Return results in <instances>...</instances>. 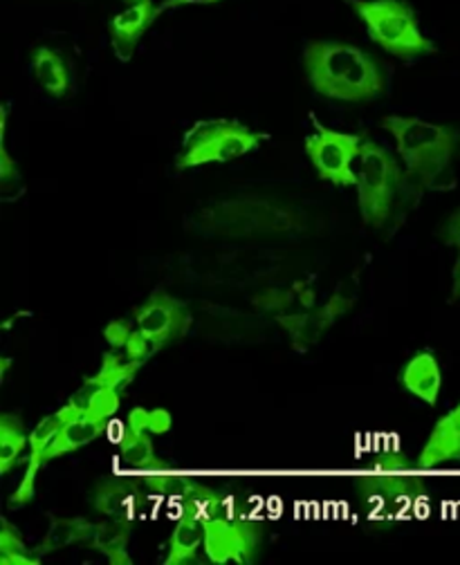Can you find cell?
I'll list each match as a JSON object with an SVG mask.
<instances>
[{
	"mask_svg": "<svg viewBox=\"0 0 460 565\" xmlns=\"http://www.w3.org/2000/svg\"><path fill=\"white\" fill-rule=\"evenodd\" d=\"M308 84L338 102H371L386 90L382 65L366 50L342 41H308L303 47Z\"/></svg>",
	"mask_w": 460,
	"mask_h": 565,
	"instance_id": "6da1fadb",
	"label": "cell"
},
{
	"mask_svg": "<svg viewBox=\"0 0 460 565\" xmlns=\"http://www.w3.org/2000/svg\"><path fill=\"white\" fill-rule=\"evenodd\" d=\"M382 128L396 141V151L411 178L427 189H453L449 164L456 151V132L420 117L388 115Z\"/></svg>",
	"mask_w": 460,
	"mask_h": 565,
	"instance_id": "7a4b0ae2",
	"label": "cell"
},
{
	"mask_svg": "<svg viewBox=\"0 0 460 565\" xmlns=\"http://www.w3.org/2000/svg\"><path fill=\"white\" fill-rule=\"evenodd\" d=\"M364 21L371 39L398 58H418L436 52L431 39L420 30V21L405 0H346Z\"/></svg>",
	"mask_w": 460,
	"mask_h": 565,
	"instance_id": "3957f363",
	"label": "cell"
},
{
	"mask_svg": "<svg viewBox=\"0 0 460 565\" xmlns=\"http://www.w3.org/2000/svg\"><path fill=\"white\" fill-rule=\"evenodd\" d=\"M268 135L256 132L236 119H205L193 124L175 160L178 169H195L238 160L260 149Z\"/></svg>",
	"mask_w": 460,
	"mask_h": 565,
	"instance_id": "277c9868",
	"label": "cell"
},
{
	"mask_svg": "<svg viewBox=\"0 0 460 565\" xmlns=\"http://www.w3.org/2000/svg\"><path fill=\"white\" fill-rule=\"evenodd\" d=\"M355 175L357 202L364 223L371 227H382L391 216L393 200H396L403 180L400 164L377 141L364 139Z\"/></svg>",
	"mask_w": 460,
	"mask_h": 565,
	"instance_id": "5b68a950",
	"label": "cell"
},
{
	"mask_svg": "<svg viewBox=\"0 0 460 565\" xmlns=\"http://www.w3.org/2000/svg\"><path fill=\"white\" fill-rule=\"evenodd\" d=\"M314 132L306 137V153L317 175L335 186H355L357 175L353 162L360 158L364 137L357 132H342L319 124L310 117Z\"/></svg>",
	"mask_w": 460,
	"mask_h": 565,
	"instance_id": "8992f818",
	"label": "cell"
},
{
	"mask_svg": "<svg viewBox=\"0 0 460 565\" xmlns=\"http://www.w3.org/2000/svg\"><path fill=\"white\" fill-rule=\"evenodd\" d=\"M205 552L214 563H247L256 550V530L236 514L218 510L203 521Z\"/></svg>",
	"mask_w": 460,
	"mask_h": 565,
	"instance_id": "52a82bcc",
	"label": "cell"
},
{
	"mask_svg": "<svg viewBox=\"0 0 460 565\" xmlns=\"http://www.w3.org/2000/svg\"><path fill=\"white\" fill-rule=\"evenodd\" d=\"M84 415V404L77 399H71V404H65L63 408H58L56 413L43 417L36 427L30 434V460H28V469L19 482V489L14 491L12 503L17 505H25L32 501L34 491H36V476L41 471V467L45 465V451L52 445V440L58 436V431L75 417Z\"/></svg>",
	"mask_w": 460,
	"mask_h": 565,
	"instance_id": "ba28073f",
	"label": "cell"
},
{
	"mask_svg": "<svg viewBox=\"0 0 460 565\" xmlns=\"http://www.w3.org/2000/svg\"><path fill=\"white\" fill-rule=\"evenodd\" d=\"M138 330L153 343L156 352L171 341L173 337H182L191 326V315L186 308L167 292H153L147 303L136 312Z\"/></svg>",
	"mask_w": 460,
	"mask_h": 565,
	"instance_id": "9c48e42d",
	"label": "cell"
},
{
	"mask_svg": "<svg viewBox=\"0 0 460 565\" xmlns=\"http://www.w3.org/2000/svg\"><path fill=\"white\" fill-rule=\"evenodd\" d=\"M158 19V8L153 0H142L138 6H128L124 12L113 17L108 25V36L113 52L119 61L128 63L136 54L140 39L149 32L151 23Z\"/></svg>",
	"mask_w": 460,
	"mask_h": 565,
	"instance_id": "30bf717a",
	"label": "cell"
},
{
	"mask_svg": "<svg viewBox=\"0 0 460 565\" xmlns=\"http://www.w3.org/2000/svg\"><path fill=\"white\" fill-rule=\"evenodd\" d=\"M460 458V402L434 427L427 445L420 451L418 467L436 469Z\"/></svg>",
	"mask_w": 460,
	"mask_h": 565,
	"instance_id": "8fae6325",
	"label": "cell"
},
{
	"mask_svg": "<svg viewBox=\"0 0 460 565\" xmlns=\"http://www.w3.org/2000/svg\"><path fill=\"white\" fill-rule=\"evenodd\" d=\"M403 384L411 395H416L425 404L434 406L438 402L442 388V373L434 352H418L403 371Z\"/></svg>",
	"mask_w": 460,
	"mask_h": 565,
	"instance_id": "7c38bea8",
	"label": "cell"
},
{
	"mask_svg": "<svg viewBox=\"0 0 460 565\" xmlns=\"http://www.w3.org/2000/svg\"><path fill=\"white\" fill-rule=\"evenodd\" d=\"M32 77L34 82L52 97H63L71 93V73L63 56L47 47L39 45L32 50Z\"/></svg>",
	"mask_w": 460,
	"mask_h": 565,
	"instance_id": "4fadbf2b",
	"label": "cell"
},
{
	"mask_svg": "<svg viewBox=\"0 0 460 565\" xmlns=\"http://www.w3.org/2000/svg\"><path fill=\"white\" fill-rule=\"evenodd\" d=\"M201 547H205V525L191 512H184L171 532L169 547L164 554V565H178V563L193 561Z\"/></svg>",
	"mask_w": 460,
	"mask_h": 565,
	"instance_id": "5bb4252c",
	"label": "cell"
},
{
	"mask_svg": "<svg viewBox=\"0 0 460 565\" xmlns=\"http://www.w3.org/2000/svg\"><path fill=\"white\" fill-rule=\"evenodd\" d=\"M104 431H106V419H95V417H88V415L71 419L58 431V436L52 440V445L47 447L45 462H50L52 458H58L63 454H71V451H77V449L90 445Z\"/></svg>",
	"mask_w": 460,
	"mask_h": 565,
	"instance_id": "9a60e30c",
	"label": "cell"
},
{
	"mask_svg": "<svg viewBox=\"0 0 460 565\" xmlns=\"http://www.w3.org/2000/svg\"><path fill=\"white\" fill-rule=\"evenodd\" d=\"M128 539H130V521L126 516H108L101 525L95 527L93 534V547L106 554V558L113 565H128L130 554H128Z\"/></svg>",
	"mask_w": 460,
	"mask_h": 565,
	"instance_id": "2e32d148",
	"label": "cell"
},
{
	"mask_svg": "<svg viewBox=\"0 0 460 565\" xmlns=\"http://www.w3.org/2000/svg\"><path fill=\"white\" fill-rule=\"evenodd\" d=\"M95 527L97 525L88 523L86 519H54L45 539H43V543H41V547H39V556H45V554H52V552L68 547L73 543L93 539Z\"/></svg>",
	"mask_w": 460,
	"mask_h": 565,
	"instance_id": "e0dca14e",
	"label": "cell"
},
{
	"mask_svg": "<svg viewBox=\"0 0 460 565\" xmlns=\"http://www.w3.org/2000/svg\"><path fill=\"white\" fill-rule=\"evenodd\" d=\"M30 436L23 429V422L17 415L6 413L0 417V473H10L12 467L21 460Z\"/></svg>",
	"mask_w": 460,
	"mask_h": 565,
	"instance_id": "ac0fdd59",
	"label": "cell"
},
{
	"mask_svg": "<svg viewBox=\"0 0 460 565\" xmlns=\"http://www.w3.org/2000/svg\"><path fill=\"white\" fill-rule=\"evenodd\" d=\"M145 366V362L140 360H121L117 358L115 352H106L104 355V362H101V369L95 377L86 380V386L90 388H119L124 384H128L130 380H133L138 375V371Z\"/></svg>",
	"mask_w": 460,
	"mask_h": 565,
	"instance_id": "d6986e66",
	"label": "cell"
},
{
	"mask_svg": "<svg viewBox=\"0 0 460 565\" xmlns=\"http://www.w3.org/2000/svg\"><path fill=\"white\" fill-rule=\"evenodd\" d=\"M95 508L106 516H126L133 510H138V493L130 484L121 480H113L97 491Z\"/></svg>",
	"mask_w": 460,
	"mask_h": 565,
	"instance_id": "ffe728a7",
	"label": "cell"
},
{
	"mask_svg": "<svg viewBox=\"0 0 460 565\" xmlns=\"http://www.w3.org/2000/svg\"><path fill=\"white\" fill-rule=\"evenodd\" d=\"M117 469H151L158 465L153 443L147 436L126 431L119 451L115 454Z\"/></svg>",
	"mask_w": 460,
	"mask_h": 565,
	"instance_id": "44dd1931",
	"label": "cell"
},
{
	"mask_svg": "<svg viewBox=\"0 0 460 565\" xmlns=\"http://www.w3.org/2000/svg\"><path fill=\"white\" fill-rule=\"evenodd\" d=\"M3 128H0V198L6 202H14L25 193L23 180H21V171L19 164L12 160L10 151H8V141H6V128H8V113L3 108Z\"/></svg>",
	"mask_w": 460,
	"mask_h": 565,
	"instance_id": "7402d4cb",
	"label": "cell"
},
{
	"mask_svg": "<svg viewBox=\"0 0 460 565\" xmlns=\"http://www.w3.org/2000/svg\"><path fill=\"white\" fill-rule=\"evenodd\" d=\"M279 323L288 330L292 345L303 352L308 350L319 334L325 330V326L321 323L319 315H288V317H279Z\"/></svg>",
	"mask_w": 460,
	"mask_h": 565,
	"instance_id": "603a6c76",
	"label": "cell"
},
{
	"mask_svg": "<svg viewBox=\"0 0 460 565\" xmlns=\"http://www.w3.org/2000/svg\"><path fill=\"white\" fill-rule=\"evenodd\" d=\"M41 556L32 554L19 532L3 519V530H0V565H39Z\"/></svg>",
	"mask_w": 460,
	"mask_h": 565,
	"instance_id": "cb8c5ba5",
	"label": "cell"
},
{
	"mask_svg": "<svg viewBox=\"0 0 460 565\" xmlns=\"http://www.w3.org/2000/svg\"><path fill=\"white\" fill-rule=\"evenodd\" d=\"M173 424V417L164 408H133L128 415V431L140 436H164Z\"/></svg>",
	"mask_w": 460,
	"mask_h": 565,
	"instance_id": "d4e9b609",
	"label": "cell"
},
{
	"mask_svg": "<svg viewBox=\"0 0 460 565\" xmlns=\"http://www.w3.org/2000/svg\"><path fill=\"white\" fill-rule=\"evenodd\" d=\"M355 297H357V282H355V278H349L335 290V295L325 301V306L317 312L321 323L325 328H331L340 317H344L351 310V306L355 303Z\"/></svg>",
	"mask_w": 460,
	"mask_h": 565,
	"instance_id": "484cf974",
	"label": "cell"
},
{
	"mask_svg": "<svg viewBox=\"0 0 460 565\" xmlns=\"http://www.w3.org/2000/svg\"><path fill=\"white\" fill-rule=\"evenodd\" d=\"M77 402H82V399H77ZM82 404H84V415L108 422V417H113L119 408V393H117V388H106V386L90 388V395Z\"/></svg>",
	"mask_w": 460,
	"mask_h": 565,
	"instance_id": "4316f807",
	"label": "cell"
},
{
	"mask_svg": "<svg viewBox=\"0 0 460 565\" xmlns=\"http://www.w3.org/2000/svg\"><path fill=\"white\" fill-rule=\"evenodd\" d=\"M156 352L153 343L145 337L142 330H133V334L128 337L126 341V358L128 360H140V362H147L151 355Z\"/></svg>",
	"mask_w": 460,
	"mask_h": 565,
	"instance_id": "83f0119b",
	"label": "cell"
},
{
	"mask_svg": "<svg viewBox=\"0 0 460 565\" xmlns=\"http://www.w3.org/2000/svg\"><path fill=\"white\" fill-rule=\"evenodd\" d=\"M130 334H133V330H130L128 321H113L104 330V337L113 348H126V341Z\"/></svg>",
	"mask_w": 460,
	"mask_h": 565,
	"instance_id": "f1b7e54d",
	"label": "cell"
},
{
	"mask_svg": "<svg viewBox=\"0 0 460 565\" xmlns=\"http://www.w3.org/2000/svg\"><path fill=\"white\" fill-rule=\"evenodd\" d=\"M221 0H162L158 6V17L169 12V10H178V8H191V6H216Z\"/></svg>",
	"mask_w": 460,
	"mask_h": 565,
	"instance_id": "f546056e",
	"label": "cell"
},
{
	"mask_svg": "<svg viewBox=\"0 0 460 565\" xmlns=\"http://www.w3.org/2000/svg\"><path fill=\"white\" fill-rule=\"evenodd\" d=\"M445 243H447L449 247L460 249V206H458L456 214L449 218L447 227H445Z\"/></svg>",
	"mask_w": 460,
	"mask_h": 565,
	"instance_id": "4dcf8cb0",
	"label": "cell"
},
{
	"mask_svg": "<svg viewBox=\"0 0 460 565\" xmlns=\"http://www.w3.org/2000/svg\"><path fill=\"white\" fill-rule=\"evenodd\" d=\"M451 299L453 301L460 299V256L453 263V271H451Z\"/></svg>",
	"mask_w": 460,
	"mask_h": 565,
	"instance_id": "1f68e13d",
	"label": "cell"
},
{
	"mask_svg": "<svg viewBox=\"0 0 460 565\" xmlns=\"http://www.w3.org/2000/svg\"><path fill=\"white\" fill-rule=\"evenodd\" d=\"M295 290L299 292V301H301V306L310 308V306H312V301H314V295H312V290H310L308 286H303V282H297Z\"/></svg>",
	"mask_w": 460,
	"mask_h": 565,
	"instance_id": "d6a6232c",
	"label": "cell"
},
{
	"mask_svg": "<svg viewBox=\"0 0 460 565\" xmlns=\"http://www.w3.org/2000/svg\"><path fill=\"white\" fill-rule=\"evenodd\" d=\"M121 3H126V6H138V3H142V0H121Z\"/></svg>",
	"mask_w": 460,
	"mask_h": 565,
	"instance_id": "836d02e7",
	"label": "cell"
}]
</instances>
